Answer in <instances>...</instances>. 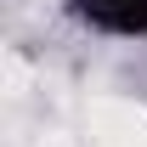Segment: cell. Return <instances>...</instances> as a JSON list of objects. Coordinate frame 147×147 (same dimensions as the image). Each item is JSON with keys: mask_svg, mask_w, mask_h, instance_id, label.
Segmentation results:
<instances>
[{"mask_svg": "<svg viewBox=\"0 0 147 147\" xmlns=\"http://www.w3.org/2000/svg\"><path fill=\"white\" fill-rule=\"evenodd\" d=\"M91 125H96L102 147H147V113L130 108V102H96Z\"/></svg>", "mask_w": 147, "mask_h": 147, "instance_id": "cell-1", "label": "cell"}]
</instances>
